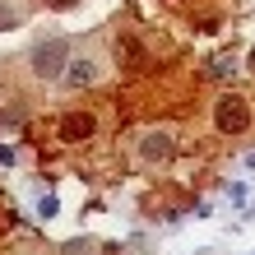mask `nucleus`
Returning <instances> with one entry per match:
<instances>
[{
	"label": "nucleus",
	"mask_w": 255,
	"mask_h": 255,
	"mask_svg": "<svg viewBox=\"0 0 255 255\" xmlns=\"http://www.w3.org/2000/svg\"><path fill=\"white\" fill-rule=\"evenodd\" d=\"M70 61H74V56H70V42H65V37L37 42V47L28 51V65H33V74H37V79H47V84L61 79V74L70 70Z\"/></svg>",
	"instance_id": "nucleus-1"
},
{
	"label": "nucleus",
	"mask_w": 255,
	"mask_h": 255,
	"mask_svg": "<svg viewBox=\"0 0 255 255\" xmlns=\"http://www.w3.org/2000/svg\"><path fill=\"white\" fill-rule=\"evenodd\" d=\"M214 126H218L223 134H242V130L251 126V107L242 102V93H223V98L214 102Z\"/></svg>",
	"instance_id": "nucleus-2"
},
{
	"label": "nucleus",
	"mask_w": 255,
	"mask_h": 255,
	"mask_svg": "<svg viewBox=\"0 0 255 255\" xmlns=\"http://www.w3.org/2000/svg\"><path fill=\"white\" fill-rule=\"evenodd\" d=\"M93 130H98L93 112H65V116H61V139H65V144H84V139H93Z\"/></svg>",
	"instance_id": "nucleus-3"
},
{
	"label": "nucleus",
	"mask_w": 255,
	"mask_h": 255,
	"mask_svg": "<svg viewBox=\"0 0 255 255\" xmlns=\"http://www.w3.org/2000/svg\"><path fill=\"white\" fill-rule=\"evenodd\" d=\"M172 158V134L167 130H148L139 139V162H167Z\"/></svg>",
	"instance_id": "nucleus-4"
},
{
	"label": "nucleus",
	"mask_w": 255,
	"mask_h": 255,
	"mask_svg": "<svg viewBox=\"0 0 255 255\" xmlns=\"http://www.w3.org/2000/svg\"><path fill=\"white\" fill-rule=\"evenodd\" d=\"M93 79H98V61H88V56L70 61V70L61 74V84H65V88H88Z\"/></svg>",
	"instance_id": "nucleus-5"
},
{
	"label": "nucleus",
	"mask_w": 255,
	"mask_h": 255,
	"mask_svg": "<svg viewBox=\"0 0 255 255\" xmlns=\"http://www.w3.org/2000/svg\"><path fill=\"white\" fill-rule=\"evenodd\" d=\"M232 70H237V56L232 51H218V56H209V61H204V74H209V79H228Z\"/></svg>",
	"instance_id": "nucleus-6"
},
{
	"label": "nucleus",
	"mask_w": 255,
	"mask_h": 255,
	"mask_svg": "<svg viewBox=\"0 0 255 255\" xmlns=\"http://www.w3.org/2000/svg\"><path fill=\"white\" fill-rule=\"evenodd\" d=\"M223 195H228L232 209H246V204H251V186H246V181H228V186H223Z\"/></svg>",
	"instance_id": "nucleus-7"
},
{
	"label": "nucleus",
	"mask_w": 255,
	"mask_h": 255,
	"mask_svg": "<svg viewBox=\"0 0 255 255\" xmlns=\"http://www.w3.org/2000/svg\"><path fill=\"white\" fill-rule=\"evenodd\" d=\"M116 51H121V65H139V42L121 37V42H116Z\"/></svg>",
	"instance_id": "nucleus-8"
},
{
	"label": "nucleus",
	"mask_w": 255,
	"mask_h": 255,
	"mask_svg": "<svg viewBox=\"0 0 255 255\" xmlns=\"http://www.w3.org/2000/svg\"><path fill=\"white\" fill-rule=\"evenodd\" d=\"M14 23H19V5H14V0H0V33L14 28Z\"/></svg>",
	"instance_id": "nucleus-9"
},
{
	"label": "nucleus",
	"mask_w": 255,
	"mask_h": 255,
	"mask_svg": "<svg viewBox=\"0 0 255 255\" xmlns=\"http://www.w3.org/2000/svg\"><path fill=\"white\" fill-rule=\"evenodd\" d=\"M61 214V200L56 195H37V218H56Z\"/></svg>",
	"instance_id": "nucleus-10"
},
{
	"label": "nucleus",
	"mask_w": 255,
	"mask_h": 255,
	"mask_svg": "<svg viewBox=\"0 0 255 255\" xmlns=\"http://www.w3.org/2000/svg\"><path fill=\"white\" fill-rule=\"evenodd\" d=\"M84 251H88V242H70L65 246V255H84Z\"/></svg>",
	"instance_id": "nucleus-11"
},
{
	"label": "nucleus",
	"mask_w": 255,
	"mask_h": 255,
	"mask_svg": "<svg viewBox=\"0 0 255 255\" xmlns=\"http://www.w3.org/2000/svg\"><path fill=\"white\" fill-rule=\"evenodd\" d=\"M242 167H246V172H255V148H251V153L242 158Z\"/></svg>",
	"instance_id": "nucleus-12"
},
{
	"label": "nucleus",
	"mask_w": 255,
	"mask_h": 255,
	"mask_svg": "<svg viewBox=\"0 0 255 255\" xmlns=\"http://www.w3.org/2000/svg\"><path fill=\"white\" fill-rule=\"evenodd\" d=\"M51 5H56V9H65V5H74V0H51Z\"/></svg>",
	"instance_id": "nucleus-13"
},
{
	"label": "nucleus",
	"mask_w": 255,
	"mask_h": 255,
	"mask_svg": "<svg viewBox=\"0 0 255 255\" xmlns=\"http://www.w3.org/2000/svg\"><path fill=\"white\" fill-rule=\"evenodd\" d=\"M251 65H255V51H251Z\"/></svg>",
	"instance_id": "nucleus-14"
}]
</instances>
